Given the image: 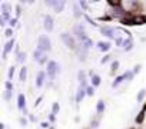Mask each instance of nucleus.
<instances>
[{
  "label": "nucleus",
  "instance_id": "1",
  "mask_svg": "<svg viewBox=\"0 0 146 129\" xmlns=\"http://www.w3.org/2000/svg\"><path fill=\"white\" fill-rule=\"evenodd\" d=\"M50 47H52V45H50L49 37H46V36H40V37H39V49L43 50V52H49Z\"/></svg>",
  "mask_w": 146,
  "mask_h": 129
},
{
  "label": "nucleus",
  "instance_id": "2",
  "mask_svg": "<svg viewBox=\"0 0 146 129\" xmlns=\"http://www.w3.org/2000/svg\"><path fill=\"white\" fill-rule=\"evenodd\" d=\"M47 75L50 76V78H54V75L59 72V66H57V63L56 62H49V64H47Z\"/></svg>",
  "mask_w": 146,
  "mask_h": 129
},
{
  "label": "nucleus",
  "instance_id": "3",
  "mask_svg": "<svg viewBox=\"0 0 146 129\" xmlns=\"http://www.w3.org/2000/svg\"><path fill=\"white\" fill-rule=\"evenodd\" d=\"M62 40H63V43L66 45V46H69V47H75V40H73V37L70 36V35H67V33H63L62 35Z\"/></svg>",
  "mask_w": 146,
  "mask_h": 129
},
{
  "label": "nucleus",
  "instance_id": "4",
  "mask_svg": "<svg viewBox=\"0 0 146 129\" xmlns=\"http://www.w3.org/2000/svg\"><path fill=\"white\" fill-rule=\"evenodd\" d=\"M44 29L47 32H52L53 30V19L50 16H46L44 17Z\"/></svg>",
  "mask_w": 146,
  "mask_h": 129
},
{
  "label": "nucleus",
  "instance_id": "5",
  "mask_svg": "<svg viewBox=\"0 0 146 129\" xmlns=\"http://www.w3.org/2000/svg\"><path fill=\"white\" fill-rule=\"evenodd\" d=\"M115 29H109V27H103L102 29V33L103 35H106V36H109V37H115V32H113Z\"/></svg>",
  "mask_w": 146,
  "mask_h": 129
},
{
  "label": "nucleus",
  "instance_id": "6",
  "mask_svg": "<svg viewBox=\"0 0 146 129\" xmlns=\"http://www.w3.org/2000/svg\"><path fill=\"white\" fill-rule=\"evenodd\" d=\"M13 45H15V42H13V40H9V42L6 43V46H5V56H6V55L13 49Z\"/></svg>",
  "mask_w": 146,
  "mask_h": 129
},
{
  "label": "nucleus",
  "instance_id": "7",
  "mask_svg": "<svg viewBox=\"0 0 146 129\" xmlns=\"http://www.w3.org/2000/svg\"><path fill=\"white\" fill-rule=\"evenodd\" d=\"M43 78H44V73H43V72H40V73L37 75V80H36V85H37V88H40V86H42Z\"/></svg>",
  "mask_w": 146,
  "mask_h": 129
},
{
  "label": "nucleus",
  "instance_id": "8",
  "mask_svg": "<svg viewBox=\"0 0 146 129\" xmlns=\"http://www.w3.org/2000/svg\"><path fill=\"white\" fill-rule=\"evenodd\" d=\"M25 105H26L25 96H23V95H19V108H20V109H25Z\"/></svg>",
  "mask_w": 146,
  "mask_h": 129
},
{
  "label": "nucleus",
  "instance_id": "9",
  "mask_svg": "<svg viewBox=\"0 0 146 129\" xmlns=\"http://www.w3.org/2000/svg\"><path fill=\"white\" fill-rule=\"evenodd\" d=\"M105 110V103L100 100L99 103H98V112H103Z\"/></svg>",
  "mask_w": 146,
  "mask_h": 129
},
{
  "label": "nucleus",
  "instance_id": "10",
  "mask_svg": "<svg viewBox=\"0 0 146 129\" xmlns=\"http://www.w3.org/2000/svg\"><path fill=\"white\" fill-rule=\"evenodd\" d=\"M25 79H26V68H23L20 72V80H25Z\"/></svg>",
  "mask_w": 146,
  "mask_h": 129
},
{
  "label": "nucleus",
  "instance_id": "11",
  "mask_svg": "<svg viewBox=\"0 0 146 129\" xmlns=\"http://www.w3.org/2000/svg\"><path fill=\"white\" fill-rule=\"evenodd\" d=\"M93 85H95V86H98V85H99V78H98V76H95V78H93Z\"/></svg>",
  "mask_w": 146,
  "mask_h": 129
},
{
  "label": "nucleus",
  "instance_id": "12",
  "mask_svg": "<svg viewBox=\"0 0 146 129\" xmlns=\"http://www.w3.org/2000/svg\"><path fill=\"white\" fill-rule=\"evenodd\" d=\"M53 112H54V113H56V112H59V105H57V103H54V105H53Z\"/></svg>",
  "mask_w": 146,
  "mask_h": 129
},
{
  "label": "nucleus",
  "instance_id": "13",
  "mask_svg": "<svg viewBox=\"0 0 146 129\" xmlns=\"http://www.w3.org/2000/svg\"><path fill=\"white\" fill-rule=\"evenodd\" d=\"M100 49L102 50H108L109 49V45H100Z\"/></svg>",
  "mask_w": 146,
  "mask_h": 129
},
{
  "label": "nucleus",
  "instance_id": "14",
  "mask_svg": "<svg viewBox=\"0 0 146 129\" xmlns=\"http://www.w3.org/2000/svg\"><path fill=\"white\" fill-rule=\"evenodd\" d=\"M143 95H145V92H143V90H142V92H140V93H139V96H137V99H139V100H140V99H142V98H143Z\"/></svg>",
  "mask_w": 146,
  "mask_h": 129
},
{
  "label": "nucleus",
  "instance_id": "15",
  "mask_svg": "<svg viewBox=\"0 0 146 129\" xmlns=\"http://www.w3.org/2000/svg\"><path fill=\"white\" fill-rule=\"evenodd\" d=\"M6 86H7V89H9V90H10V89H13V85H10V83H9V82H7V83H6Z\"/></svg>",
  "mask_w": 146,
  "mask_h": 129
}]
</instances>
